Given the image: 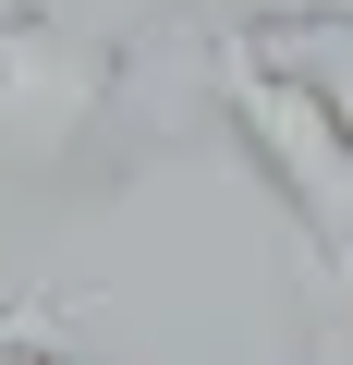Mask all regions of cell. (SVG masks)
<instances>
[{"label":"cell","instance_id":"3957f363","mask_svg":"<svg viewBox=\"0 0 353 365\" xmlns=\"http://www.w3.org/2000/svg\"><path fill=\"white\" fill-rule=\"evenodd\" d=\"M170 13H195L208 49H280V37H329V25H353V0H170Z\"/></svg>","mask_w":353,"mask_h":365},{"label":"cell","instance_id":"7a4b0ae2","mask_svg":"<svg viewBox=\"0 0 353 365\" xmlns=\"http://www.w3.org/2000/svg\"><path fill=\"white\" fill-rule=\"evenodd\" d=\"M134 170V49L73 37L37 0H0V182L110 195Z\"/></svg>","mask_w":353,"mask_h":365},{"label":"cell","instance_id":"6da1fadb","mask_svg":"<svg viewBox=\"0 0 353 365\" xmlns=\"http://www.w3.org/2000/svg\"><path fill=\"white\" fill-rule=\"evenodd\" d=\"M208 98H220L232 146L256 158V182L280 195V220L305 232L317 365H353V122H341V86L280 49H208Z\"/></svg>","mask_w":353,"mask_h":365}]
</instances>
